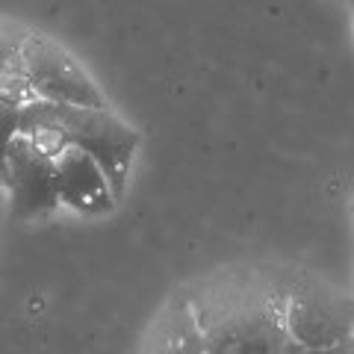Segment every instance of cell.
<instances>
[{
  "mask_svg": "<svg viewBox=\"0 0 354 354\" xmlns=\"http://www.w3.org/2000/svg\"><path fill=\"white\" fill-rule=\"evenodd\" d=\"M286 290L254 274L213 281L201 298H189L207 354H295L283 325Z\"/></svg>",
  "mask_w": 354,
  "mask_h": 354,
  "instance_id": "6da1fadb",
  "label": "cell"
},
{
  "mask_svg": "<svg viewBox=\"0 0 354 354\" xmlns=\"http://www.w3.org/2000/svg\"><path fill=\"white\" fill-rule=\"evenodd\" d=\"M59 124L68 145L86 151L104 169L115 198L127 192L130 169L139 151V130L113 113V106L59 104Z\"/></svg>",
  "mask_w": 354,
  "mask_h": 354,
  "instance_id": "7a4b0ae2",
  "label": "cell"
},
{
  "mask_svg": "<svg viewBox=\"0 0 354 354\" xmlns=\"http://www.w3.org/2000/svg\"><path fill=\"white\" fill-rule=\"evenodd\" d=\"M21 62L36 97L74 106H109L106 95L59 41L39 30H21Z\"/></svg>",
  "mask_w": 354,
  "mask_h": 354,
  "instance_id": "3957f363",
  "label": "cell"
},
{
  "mask_svg": "<svg viewBox=\"0 0 354 354\" xmlns=\"http://www.w3.org/2000/svg\"><path fill=\"white\" fill-rule=\"evenodd\" d=\"M0 186L6 189L9 213L21 221H39L59 209L53 160L48 153H41L36 145H30L18 133L6 148Z\"/></svg>",
  "mask_w": 354,
  "mask_h": 354,
  "instance_id": "277c9868",
  "label": "cell"
},
{
  "mask_svg": "<svg viewBox=\"0 0 354 354\" xmlns=\"http://www.w3.org/2000/svg\"><path fill=\"white\" fill-rule=\"evenodd\" d=\"M286 334L298 348H322L351 339V304L316 281L286 290L283 301Z\"/></svg>",
  "mask_w": 354,
  "mask_h": 354,
  "instance_id": "5b68a950",
  "label": "cell"
},
{
  "mask_svg": "<svg viewBox=\"0 0 354 354\" xmlns=\"http://www.w3.org/2000/svg\"><path fill=\"white\" fill-rule=\"evenodd\" d=\"M57 195L59 204L80 216H106L115 209V192L109 186L104 169L86 151L68 145L57 160Z\"/></svg>",
  "mask_w": 354,
  "mask_h": 354,
  "instance_id": "8992f818",
  "label": "cell"
},
{
  "mask_svg": "<svg viewBox=\"0 0 354 354\" xmlns=\"http://www.w3.org/2000/svg\"><path fill=\"white\" fill-rule=\"evenodd\" d=\"M148 354H207L189 298H171L151 328Z\"/></svg>",
  "mask_w": 354,
  "mask_h": 354,
  "instance_id": "52a82bcc",
  "label": "cell"
},
{
  "mask_svg": "<svg viewBox=\"0 0 354 354\" xmlns=\"http://www.w3.org/2000/svg\"><path fill=\"white\" fill-rule=\"evenodd\" d=\"M18 136H24L30 145H36L50 160H57L68 148V139H65L59 124V104L44 101V97L27 101L18 109Z\"/></svg>",
  "mask_w": 354,
  "mask_h": 354,
  "instance_id": "ba28073f",
  "label": "cell"
},
{
  "mask_svg": "<svg viewBox=\"0 0 354 354\" xmlns=\"http://www.w3.org/2000/svg\"><path fill=\"white\" fill-rule=\"evenodd\" d=\"M21 30L9 21H0V95L6 97L9 104L24 106L27 101H32V88L27 80L24 62H21Z\"/></svg>",
  "mask_w": 354,
  "mask_h": 354,
  "instance_id": "9c48e42d",
  "label": "cell"
},
{
  "mask_svg": "<svg viewBox=\"0 0 354 354\" xmlns=\"http://www.w3.org/2000/svg\"><path fill=\"white\" fill-rule=\"evenodd\" d=\"M18 109L15 104H9L3 95H0V180H3V157H6V148L9 142L15 139L18 133Z\"/></svg>",
  "mask_w": 354,
  "mask_h": 354,
  "instance_id": "30bf717a",
  "label": "cell"
},
{
  "mask_svg": "<svg viewBox=\"0 0 354 354\" xmlns=\"http://www.w3.org/2000/svg\"><path fill=\"white\" fill-rule=\"evenodd\" d=\"M295 354H351V339L337 342V346H322V348H298Z\"/></svg>",
  "mask_w": 354,
  "mask_h": 354,
  "instance_id": "8fae6325",
  "label": "cell"
}]
</instances>
